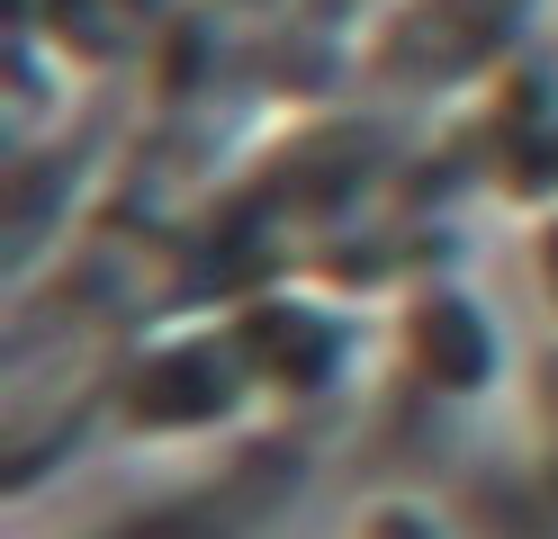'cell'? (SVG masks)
<instances>
[{
    "instance_id": "obj_1",
    "label": "cell",
    "mask_w": 558,
    "mask_h": 539,
    "mask_svg": "<svg viewBox=\"0 0 558 539\" xmlns=\"http://www.w3.org/2000/svg\"><path fill=\"white\" fill-rule=\"evenodd\" d=\"M405 359L433 395H486L505 378V333L469 287H424L405 306Z\"/></svg>"
},
{
    "instance_id": "obj_2",
    "label": "cell",
    "mask_w": 558,
    "mask_h": 539,
    "mask_svg": "<svg viewBox=\"0 0 558 539\" xmlns=\"http://www.w3.org/2000/svg\"><path fill=\"white\" fill-rule=\"evenodd\" d=\"M352 539H450V530L424 513V503H369Z\"/></svg>"
},
{
    "instance_id": "obj_3",
    "label": "cell",
    "mask_w": 558,
    "mask_h": 539,
    "mask_svg": "<svg viewBox=\"0 0 558 539\" xmlns=\"http://www.w3.org/2000/svg\"><path fill=\"white\" fill-rule=\"evenodd\" d=\"M532 287H541V306L558 315V207L532 225Z\"/></svg>"
},
{
    "instance_id": "obj_4",
    "label": "cell",
    "mask_w": 558,
    "mask_h": 539,
    "mask_svg": "<svg viewBox=\"0 0 558 539\" xmlns=\"http://www.w3.org/2000/svg\"><path fill=\"white\" fill-rule=\"evenodd\" d=\"M532 395H541V467H549V486H558V351L541 359V387Z\"/></svg>"
},
{
    "instance_id": "obj_5",
    "label": "cell",
    "mask_w": 558,
    "mask_h": 539,
    "mask_svg": "<svg viewBox=\"0 0 558 539\" xmlns=\"http://www.w3.org/2000/svg\"><path fill=\"white\" fill-rule=\"evenodd\" d=\"M549 162H558V135H549Z\"/></svg>"
}]
</instances>
